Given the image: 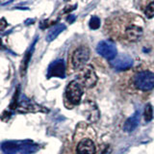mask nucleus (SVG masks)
I'll return each instance as SVG.
<instances>
[{"label":"nucleus","mask_w":154,"mask_h":154,"mask_svg":"<svg viewBox=\"0 0 154 154\" xmlns=\"http://www.w3.org/2000/svg\"><path fill=\"white\" fill-rule=\"evenodd\" d=\"M66 71V66L64 60H57L53 62L48 67L47 70V78L51 77H59V78H64Z\"/></svg>","instance_id":"7"},{"label":"nucleus","mask_w":154,"mask_h":154,"mask_svg":"<svg viewBox=\"0 0 154 154\" xmlns=\"http://www.w3.org/2000/svg\"><path fill=\"white\" fill-rule=\"evenodd\" d=\"M135 86L139 90L149 91L154 88V73L151 71H141L134 78Z\"/></svg>","instance_id":"1"},{"label":"nucleus","mask_w":154,"mask_h":154,"mask_svg":"<svg viewBox=\"0 0 154 154\" xmlns=\"http://www.w3.org/2000/svg\"><path fill=\"white\" fill-rule=\"evenodd\" d=\"M75 16H73V14H69V17H66V21L67 22H69V23H73L74 20H75Z\"/></svg>","instance_id":"20"},{"label":"nucleus","mask_w":154,"mask_h":154,"mask_svg":"<svg viewBox=\"0 0 154 154\" xmlns=\"http://www.w3.org/2000/svg\"><path fill=\"white\" fill-rule=\"evenodd\" d=\"M96 51L99 55L106 58L107 60L112 61L117 57L118 51L114 42L110 41H102L96 46Z\"/></svg>","instance_id":"4"},{"label":"nucleus","mask_w":154,"mask_h":154,"mask_svg":"<svg viewBox=\"0 0 154 154\" xmlns=\"http://www.w3.org/2000/svg\"><path fill=\"white\" fill-rule=\"evenodd\" d=\"M143 116H144V119L146 120V122H150L153 118V110H152V106L150 104H147L146 106V108H144V113H143Z\"/></svg>","instance_id":"16"},{"label":"nucleus","mask_w":154,"mask_h":154,"mask_svg":"<svg viewBox=\"0 0 154 154\" xmlns=\"http://www.w3.org/2000/svg\"><path fill=\"white\" fill-rule=\"evenodd\" d=\"M89 26L93 30H96L100 27V19L97 17H91L89 22Z\"/></svg>","instance_id":"17"},{"label":"nucleus","mask_w":154,"mask_h":154,"mask_svg":"<svg viewBox=\"0 0 154 154\" xmlns=\"http://www.w3.org/2000/svg\"><path fill=\"white\" fill-rule=\"evenodd\" d=\"M35 43H36V41H35V42L33 43V45L30 47V49H29V50L26 52V54H25V56H24L23 60H22L21 66H20V75H21V76H23L24 74H25V72H26V69H27L28 64H29V62H30L31 57H32V54H33L34 46H35Z\"/></svg>","instance_id":"15"},{"label":"nucleus","mask_w":154,"mask_h":154,"mask_svg":"<svg viewBox=\"0 0 154 154\" xmlns=\"http://www.w3.org/2000/svg\"><path fill=\"white\" fill-rule=\"evenodd\" d=\"M133 59L128 55H120L116 57L114 60L111 61V66L115 69L118 70H126L133 66Z\"/></svg>","instance_id":"8"},{"label":"nucleus","mask_w":154,"mask_h":154,"mask_svg":"<svg viewBox=\"0 0 154 154\" xmlns=\"http://www.w3.org/2000/svg\"><path fill=\"white\" fill-rule=\"evenodd\" d=\"M66 1H69V0H66Z\"/></svg>","instance_id":"21"},{"label":"nucleus","mask_w":154,"mask_h":154,"mask_svg":"<svg viewBox=\"0 0 154 154\" xmlns=\"http://www.w3.org/2000/svg\"><path fill=\"white\" fill-rule=\"evenodd\" d=\"M76 154H94L95 146L94 143L90 139L82 140L76 146Z\"/></svg>","instance_id":"10"},{"label":"nucleus","mask_w":154,"mask_h":154,"mask_svg":"<svg viewBox=\"0 0 154 154\" xmlns=\"http://www.w3.org/2000/svg\"><path fill=\"white\" fill-rule=\"evenodd\" d=\"M80 80L82 82L86 88H91L94 87L97 81V76H96L94 67L87 65L85 66H83L80 69Z\"/></svg>","instance_id":"5"},{"label":"nucleus","mask_w":154,"mask_h":154,"mask_svg":"<svg viewBox=\"0 0 154 154\" xmlns=\"http://www.w3.org/2000/svg\"><path fill=\"white\" fill-rule=\"evenodd\" d=\"M90 58V49L87 46H81L73 52L71 58L72 66L75 69H81L85 66L86 63Z\"/></svg>","instance_id":"3"},{"label":"nucleus","mask_w":154,"mask_h":154,"mask_svg":"<svg viewBox=\"0 0 154 154\" xmlns=\"http://www.w3.org/2000/svg\"><path fill=\"white\" fill-rule=\"evenodd\" d=\"M143 35V28L137 24H129L124 30V38L128 42H137Z\"/></svg>","instance_id":"9"},{"label":"nucleus","mask_w":154,"mask_h":154,"mask_svg":"<svg viewBox=\"0 0 154 154\" xmlns=\"http://www.w3.org/2000/svg\"><path fill=\"white\" fill-rule=\"evenodd\" d=\"M66 30V25L63 23H60V24H57L54 27H53L51 30L48 32L47 36H46V41L47 42H52L54 41L55 38L60 35V34Z\"/></svg>","instance_id":"14"},{"label":"nucleus","mask_w":154,"mask_h":154,"mask_svg":"<svg viewBox=\"0 0 154 154\" xmlns=\"http://www.w3.org/2000/svg\"><path fill=\"white\" fill-rule=\"evenodd\" d=\"M82 94H83V89L78 81H71L67 85L66 89V97L72 104H79L81 101Z\"/></svg>","instance_id":"2"},{"label":"nucleus","mask_w":154,"mask_h":154,"mask_svg":"<svg viewBox=\"0 0 154 154\" xmlns=\"http://www.w3.org/2000/svg\"><path fill=\"white\" fill-rule=\"evenodd\" d=\"M38 146L37 143H33V141L31 140H25L23 143V144L21 146V148L19 152L21 154H33L38 150Z\"/></svg>","instance_id":"13"},{"label":"nucleus","mask_w":154,"mask_h":154,"mask_svg":"<svg viewBox=\"0 0 154 154\" xmlns=\"http://www.w3.org/2000/svg\"><path fill=\"white\" fill-rule=\"evenodd\" d=\"M24 141H9L1 144V150L5 154H17L19 152Z\"/></svg>","instance_id":"11"},{"label":"nucleus","mask_w":154,"mask_h":154,"mask_svg":"<svg viewBox=\"0 0 154 154\" xmlns=\"http://www.w3.org/2000/svg\"><path fill=\"white\" fill-rule=\"evenodd\" d=\"M77 7V4H74L73 6H69V7H66V9H65L64 11H63V13H69L71 11H73V10H75Z\"/></svg>","instance_id":"19"},{"label":"nucleus","mask_w":154,"mask_h":154,"mask_svg":"<svg viewBox=\"0 0 154 154\" xmlns=\"http://www.w3.org/2000/svg\"><path fill=\"white\" fill-rule=\"evenodd\" d=\"M140 119H141V116H140L139 112H136L132 117L126 119V122H124L123 129L126 132H132L133 130L137 128V126L140 123Z\"/></svg>","instance_id":"12"},{"label":"nucleus","mask_w":154,"mask_h":154,"mask_svg":"<svg viewBox=\"0 0 154 154\" xmlns=\"http://www.w3.org/2000/svg\"><path fill=\"white\" fill-rule=\"evenodd\" d=\"M83 113L85 115L86 119L89 120L90 122H95L99 119V110L97 108V106L94 102L91 101H85L83 104Z\"/></svg>","instance_id":"6"},{"label":"nucleus","mask_w":154,"mask_h":154,"mask_svg":"<svg viewBox=\"0 0 154 154\" xmlns=\"http://www.w3.org/2000/svg\"><path fill=\"white\" fill-rule=\"evenodd\" d=\"M144 14L147 18H152L154 17V1L151 2L144 10Z\"/></svg>","instance_id":"18"}]
</instances>
